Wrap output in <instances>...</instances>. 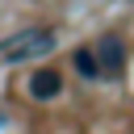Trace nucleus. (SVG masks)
<instances>
[{
    "label": "nucleus",
    "mask_w": 134,
    "mask_h": 134,
    "mask_svg": "<svg viewBox=\"0 0 134 134\" xmlns=\"http://www.w3.org/2000/svg\"><path fill=\"white\" fill-rule=\"evenodd\" d=\"M54 50V29H21L0 42V63H29Z\"/></svg>",
    "instance_id": "nucleus-1"
},
{
    "label": "nucleus",
    "mask_w": 134,
    "mask_h": 134,
    "mask_svg": "<svg viewBox=\"0 0 134 134\" xmlns=\"http://www.w3.org/2000/svg\"><path fill=\"white\" fill-rule=\"evenodd\" d=\"M96 59H100V67H105V75H121V67H126V46H121V38H100V46H96Z\"/></svg>",
    "instance_id": "nucleus-2"
},
{
    "label": "nucleus",
    "mask_w": 134,
    "mask_h": 134,
    "mask_svg": "<svg viewBox=\"0 0 134 134\" xmlns=\"http://www.w3.org/2000/svg\"><path fill=\"white\" fill-rule=\"evenodd\" d=\"M59 88H63V75H59L54 67H42V71L29 75V96H34V100H54Z\"/></svg>",
    "instance_id": "nucleus-3"
},
{
    "label": "nucleus",
    "mask_w": 134,
    "mask_h": 134,
    "mask_svg": "<svg viewBox=\"0 0 134 134\" xmlns=\"http://www.w3.org/2000/svg\"><path fill=\"white\" fill-rule=\"evenodd\" d=\"M71 63H75V71H80L84 80H96V75H100V59H96V50H88V46H80Z\"/></svg>",
    "instance_id": "nucleus-4"
}]
</instances>
